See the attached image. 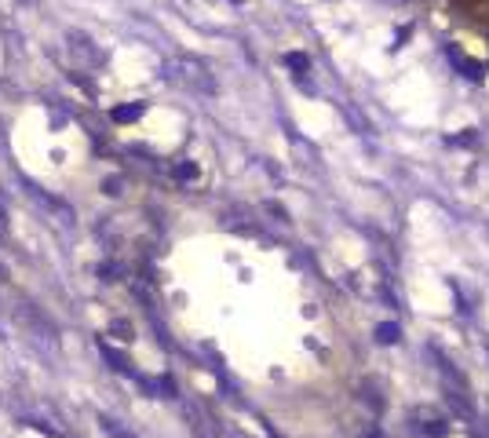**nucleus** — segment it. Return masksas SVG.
Listing matches in <instances>:
<instances>
[{
  "mask_svg": "<svg viewBox=\"0 0 489 438\" xmlns=\"http://www.w3.org/2000/svg\"><path fill=\"white\" fill-rule=\"evenodd\" d=\"M398 340V325H380V343H394Z\"/></svg>",
  "mask_w": 489,
  "mask_h": 438,
  "instance_id": "f03ea898",
  "label": "nucleus"
},
{
  "mask_svg": "<svg viewBox=\"0 0 489 438\" xmlns=\"http://www.w3.org/2000/svg\"><path fill=\"white\" fill-rule=\"evenodd\" d=\"M19 4H34V0H19Z\"/></svg>",
  "mask_w": 489,
  "mask_h": 438,
  "instance_id": "7ed1b4c3",
  "label": "nucleus"
},
{
  "mask_svg": "<svg viewBox=\"0 0 489 438\" xmlns=\"http://www.w3.org/2000/svg\"><path fill=\"white\" fill-rule=\"evenodd\" d=\"M143 110H146L143 103H132V106H117V110H113V121H117V124H132L135 117H143Z\"/></svg>",
  "mask_w": 489,
  "mask_h": 438,
  "instance_id": "f257e3e1",
  "label": "nucleus"
}]
</instances>
